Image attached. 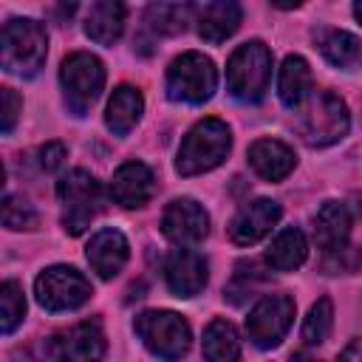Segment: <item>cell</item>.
I'll use <instances>...</instances> for the list:
<instances>
[{"mask_svg":"<svg viewBox=\"0 0 362 362\" xmlns=\"http://www.w3.org/2000/svg\"><path fill=\"white\" fill-rule=\"evenodd\" d=\"M45 54H48V34H45L42 23L17 17L3 25L0 59L8 74H20V76L37 74L40 65L45 62Z\"/></svg>","mask_w":362,"mask_h":362,"instance_id":"obj_1","label":"cell"},{"mask_svg":"<svg viewBox=\"0 0 362 362\" xmlns=\"http://www.w3.org/2000/svg\"><path fill=\"white\" fill-rule=\"evenodd\" d=\"M272 79V51L260 40L238 45L226 62L229 93L240 102H260Z\"/></svg>","mask_w":362,"mask_h":362,"instance_id":"obj_2","label":"cell"},{"mask_svg":"<svg viewBox=\"0 0 362 362\" xmlns=\"http://www.w3.org/2000/svg\"><path fill=\"white\" fill-rule=\"evenodd\" d=\"M232 147V136L229 127L221 119H204L198 122L181 141L178 147V158H175V170L181 175H198L206 173L212 167H218L226 153Z\"/></svg>","mask_w":362,"mask_h":362,"instance_id":"obj_3","label":"cell"},{"mask_svg":"<svg viewBox=\"0 0 362 362\" xmlns=\"http://www.w3.org/2000/svg\"><path fill=\"white\" fill-rule=\"evenodd\" d=\"M348 124H351L348 107L331 90L311 93L300 107V133L311 147H328L339 141L348 133Z\"/></svg>","mask_w":362,"mask_h":362,"instance_id":"obj_4","label":"cell"},{"mask_svg":"<svg viewBox=\"0 0 362 362\" xmlns=\"http://www.w3.org/2000/svg\"><path fill=\"white\" fill-rule=\"evenodd\" d=\"M218 71L209 57L198 51H187L175 57L167 68V96L187 105H201L215 93Z\"/></svg>","mask_w":362,"mask_h":362,"instance_id":"obj_5","label":"cell"},{"mask_svg":"<svg viewBox=\"0 0 362 362\" xmlns=\"http://www.w3.org/2000/svg\"><path fill=\"white\" fill-rule=\"evenodd\" d=\"M141 342L161 359L175 362L189 348V325L175 311H144L133 322Z\"/></svg>","mask_w":362,"mask_h":362,"instance_id":"obj_6","label":"cell"},{"mask_svg":"<svg viewBox=\"0 0 362 362\" xmlns=\"http://www.w3.org/2000/svg\"><path fill=\"white\" fill-rule=\"evenodd\" d=\"M57 195L62 201V223L71 235H79L90 226V221L99 212L102 204V192L99 184L90 173L85 170H71L68 175L59 178L57 184Z\"/></svg>","mask_w":362,"mask_h":362,"instance_id":"obj_7","label":"cell"},{"mask_svg":"<svg viewBox=\"0 0 362 362\" xmlns=\"http://www.w3.org/2000/svg\"><path fill=\"white\" fill-rule=\"evenodd\" d=\"M59 82H62L68 105L76 113H85L99 99V93L105 88V65L99 57H93L88 51H76L62 62Z\"/></svg>","mask_w":362,"mask_h":362,"instance_id":"obj_8","label":"cell"},{"mask_svg":"<svg viewBox=\"0 0 362 362\" xmlns=\"http://www.w3.org/2000/svg\"><path fill=\"white\" fill-rule=\"evenodd\" d=\"M34 291H37V303L48 311H74L82 303H88V297L93 294L90 280L82 272H76L74 266L45 269L37 277Z\"/></svg>","mask_w":362,"mask_h":362,"instance_id":"obj_9","label":"cell"},{"mask_svg":"<svg viewBox=\"0 0 362 362\" xmlns=\"http://www.w3.org/2000/svg\"><path fill=\"white\" fill-rule=\"evenodd\" d=\"M294 320V300L288 294H266L246 317V334L257 348H274Z\"/></svg>","mask_w":362,"mask_h":362,"instance_id":"obj_10","label":"cell"},{"mask_svg":"<svg viewBox=\"0 0 362 362\" xmlns=\"http://www.w3.org/2000/svg\"><path fill=\"white\" fill-rule=\"evenodd\" d=\"M51 362H102L105 356V334L96 320L76 322L48 342Z\"/></svg>","mask_w":362,"mask_h":362,"instance_id":"obj_11","label":"cell"},{"mask_svg":"<svg viewBox=\"0 0 362 362\" xmlns=\"http://www.w3.org/2000/svg\"><path fill=\"white\" fill-rule=\"evenodd\" d=\"M161 232L178 246H195L206 238L209 218H206V212L198 201L175 198V201L167 204V209L161 215Z\"/></svg>","mask_w":362,"mask_h":362,"instance_id":"obj_12","label":"cell"},{"mask_svg":"<svg viewBox=\"0 0 362 362\" xmlns=\"http://www.w3.org/2000/svg\"><path fill=\"white\" fill-rule=\"evenodd\" d=\"M277 221H280V206L274 201H269V198L249 201L235 212V218L229 223V238L238 246H252L260 238H266Z\"/></svg>","mask_w":362,"mask_h":362,"instance_id":"obj_13","label":"cell"},{"mask_svg":"<svg viewBox=\"0 0 362 362\" xmlns=\"http://www.w3.org/2000/svg\"><path fill=\"white\" fill-rule=\"evenodd\" d=\"M164 277L175 297H195L206 286V260L187 246L173 249L164 260Z\"/></svg>","mask_w":362,"mask_h":362,"instance_id":"obj_14","label":"cell"},{"mask_svg":"<svg viewBox=\"0 0 362 362\" xmlns=\"http://www.w3.org/2000/svg\"><path fill=\"white\" fill-rule=\"evenodd\" d=\"M153 189H156V181H153V173L147 164L141 161H124L116 173H113V181H110V198L127 209L133 206H144L150 198H153Z\"/></svg>","mask_w":362,"mask_h":362,"instance_id":"obj_15","label":"cell"},{"mask_svg":"<svg viewBox=\"0 0 362 362\" xmlns=\"http://www.w3.org/2000/svg\"><path fill=\"white\" fill-rule=\"evenodd\" d=\"M127 238L119 229H99L88 243V263L99 277L110 280L127 263Z\"/></svg>","mask_w":362,"mask_h":362,"instance_id":"obj_16","label":"cell"},{"mask_svg":"<svg viewBox=\"0 0 362 362\" xmlns=\"http://www.w3.org/2000/svg\"><path fill=\"white\" fill-rule=\"evenodd\" d=\"M294 150L277 139H257L249 147V164L252 170L266 181H280L294 170Z\"/></svg>","mask_w":362,"mask_h":362,"instance_id":"obj_17","label":"cell"},{"mask_svg":"<svg viewBox=\"0 0 362 362\" xmlns=\"http://www.w3.org/2000/svg\"><path fill=\"white\" fill-rule=\"evenodd\" d=\"M351 232V212L345 204L339 201H325L317 215H314V238L320 243V249L334 252L339 246H345Z\"/></svg>","mask_w":362,"mask_h":362,"instance_id":"obj_18","label":"cell"},{"mask_svg":"<svg viewBox=\"0 0 362 362\" xmlns=\"http://www.w3.org/2000/svg\"><path fill=\"white\" fill-rule=\"evenodd\" d=\"M277 93H280V102L291 110H300L305 105V99L311 96V68L303 57L291 54L283 59V68L277 76Z\"/></svg>","mask_w":362,"mask_h":362,"instance_id":"obj_19","label":"cell"},{"mask_svg":"<svg viewBox=\"0 0 362 362\" xmlns=\"http://www.w3.org/2000/svg\"><path fill=\"white\" fill-rule=\"evenodd\" d=\"M240 23V6L221 0V3H209L201 8L198 14V37L206 42H223L226 37L235 34Z\"/></svg>","mask_w":362,"mask_h":362,"instance_id":"obj_20","label":"cell"},{"mask_svg":"<svg viewBox=\"0 0 362 362\" xmlns=\"http://www.w3.org/2000/svg\"><path fill=\"white\" fill-rule=\"evenodd\" d=\"M141 107H144V99L136 88L130 85H119L107 102V110H105V122L107 127L116 133V136H124L136 127V122L141 119Z\"/></svg>","mask_w":362,"mask_h":362,"instance_id":"obj_21","label":"cell"},{"mask_svg":"<svg viewBox=\"0 0 362 362\" xmlns=\"http://www.w3.org/2000/svg\"><path fill=\"white\" fill-rule=\"evenodd\" d=\"M305 255H308L305 235L297 226H286L283 232L274 235L272 246L266 249V263L274 272H294L297 266H303Z\"/></svg>","mask_w":362,"mask_h":362,"instance_id":"obj_22","label":"cell"},{"mask_svg":"<svg viewBox=\"0 0 362 362\" xmlns=\"http://www.w3.org/2000/svg\"><path fill=\"white\" fill-rule=\"evenodd\" d=\"M124 28V6L116 0H102L93 3L88 17H85V34L102 45H110L119 40Z\"/></svg>","mask_w":362,"mask_h":362,"instance_id":"obj_23","label":"cell"},{"mask_svg":"<svg viewBox=\"0 0 362 362\" xmlns=\"http://www.w3.org/2000/svg\"><path fill=\"white\" fill-rule=\"evenodd\" d=\"M317 45H320L322 57L337 68H354L362 62V40L348 31H337V28L320 31Z\"/></svg>","mask_w":362,"mask_h":362,"instance_id":"obj_24","label":"cell"},{"mask_svg":"<svg viewBox=\"0 0 362 362\" xmlns=\"http://www.w3.org/2000/svg\"><path fill=\"white\" fill-rule=\"evenodd\" d=\"M240 339L232 322L212 320L204 331V359L206 362H238Z\"/></svg>","mask_w":362,"mask_h":362,"instance_id":"obj_25","label":"cell"},{"mask_svg":"<svg viewBox=\"0 0 362 362\" xmlns=\"http://www.w3.org/2000/svg\"><path fill=\"white\" fill-rule=\"evenodd\" d=\"M189 6H178V3H158L147 8V23L153 31L158 34H181L187 28L189 20Z\"/></svg>","mask_w":362,"mask_h":362,"instance_id":"obj_26","label":"cell"},{"mask_svg":"<svg viewBox=\"0 0 362 362\" xmlns=\"http://www.w3.org/2000/svg\"><path fill=\"white\" fill-rule=\"evenodd\" d=\"M331 325H334V305H331L328 297H320V300L311 305V311H308V317H305V322H303V342H305V345H320V342H325L328 334H331Z\"/></svg>","mask_w":362,"mask_h":362,"instance_id":"obj_27","label":"cell"},{"mask_svg":"<svg viewBox=\"0 0 362 362\" xmlns=\"http://www.w3.org/2000/svg\"><path fill=\"white\" fill-rule=\"evenodd\" d=\"M0 328L3 334H11L20 322H23V314H25V300H23V288L14 283V280H6L0 286Z\"/></svg>","mask_w":362,"mask_h":362,"instance_id":"obj_28","label":"cell"},{"mask_svg":"<svg viewBox=\"0 0 362 362\" xmlns=\"http://www.w3.org/2000/svg\"><path fill=\"white\" fill-rule=\"evenodd\" d=\"M3 223L8 229H34L37 226V212L23 198L6 195V201H3Z\"/></svg>","mask_w":362,"mask_h":362,"instance_id":"obj_29","label":"cell"},{"mask_svg":"<svg viewBox=\"0 0 362 362\" xmlns=\"http://www.w3.org/2000/svg\"><path fill=\"white\" fill-rule=\"evenodd\" d=\"M325 272H331V274H339V272H356L359 266H362V252L356 249V246H339V249H334V252H325Z\"/></svg>","mask_w":362,"mask_h":362,"instance_id":"obj_30","label":"cell"},{"mask_svg":"<svg viewBox=\"0 0 362 362\" xmlns=\"http://www.w3.org/2000/svg\"><path fill=\"white\" fill-rule=\"evenodd\" d=\"M62 161H65V144H62V141H48V144L40 150V167H42L45 173L59 170Z\"/></svg>","mask_w":362,"mask_h":362,"instance_id":"obj_31","label":"cell"},{"mask_svg":"<svg viewBox=\"0 0 362 362\" xmlns=\"http://www.w3.org/2000/svg\"><path fill=\"white\" fill-rule=\"evenodd\" d=\"M17 110H20V96L11 88H3V133H8L14 127Z\"/></svg>","mask_w":362,"mask_h":362,"instance_id":"obj_32","label":"cell"},{"mask_svg":"<svg viewBox=\"0 0 362 362\" xmlns=\"http://www.w3.org/2000/svg\"><path fill=\"white\" fill-rule=\"evenodd\" d=\"M337 362H362V339L351 342V345L339 354V359H337Z\"/></svg>","mask_w":362,"mask_h":362,"instance_id":"obj_33","label":"cell"},{"mask_svg":"<svg viewBox=\"0 0 362 362\" xmlns=\"http://www.w3.org/2000/svg\"><path fill=\"white\" fill-rule=\"evenodd\" d=\"M288 362H317V359H311L308 354H291V359Z\"/></svg>","mask_w":362,"mask_h":362,"instance_id":"obj_34","label":"cell"},{"mask_svg":"<svg viewBox=\"0 0 362 362\" xmlns=\"http://www.w3.org/2000/svg\"><path fill=\"white\" fill-rule=\"evenodd\" d=\"M354 14H356V20L362 23V3H356V6H354Z\"/></svg>","mask_w":362,"mask_h":362,"instance_id":"obj_35","label":"cell"}]
</instances>
